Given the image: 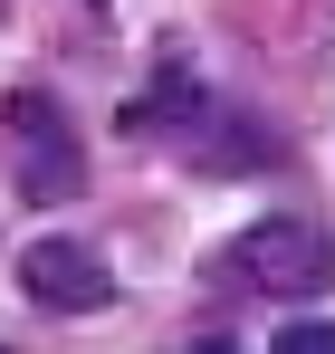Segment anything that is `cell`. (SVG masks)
<instances>
[{"label": "cell", "instance_id": "1", "mask_svg": "<svg viewBox=\"0 0 335 354\" xmlns=\"http://www.w3.org/2000/svg\"><path fill=\"white\" fill-rule=\"evenodd\" d=\"M221 288H249V297H316L335 288V239L297 211H269L221 249Z\"/></svg>", "mask_w": 335, "mask_h": 354}, {"label": "cell", "instance_id": "2", "mask_svg": "<svg viewBox=\"0 0 335 354\" xmlns=\"http://www.w3.org/2000/svg\"><path fill=\"white\" fill-rule=\"evenodd\" d=\"M10 163H19L29 201H77L87 192V144L48 96H10Z\"/></svg>", "mask_w": 335, "mask_h": 354}, {"label": "cell", "instance_id": "4", "mask_svg": "<svg viewBox=\"0 0 335 354\" xmlns=\"http://www.w3.org/2000/svg\"><path fill=\"white\" fill-rule=\"evenodd\" d=\"M269 354H335V326H326V316H297V326H278Z\"/></svg>", "mask_w": 335, "mask_h": 354}, {"label": "cell", "instance_id": "5", "mask_svg": "<svg viewBox=\"0 0 335 354\" xmlns=\"http://www.w3.org/2000/svg\"><path fill=\"white\" fill-rule=\"evenodd\" d=\"M192 354H239V345H230V335H201V345H192Z\"/></svg>", "mask_w": 335, "mask_h": 354}, {"label": "cell", "instance_id": "3", "mask_svg": "<svg viewBox=\"0 0 335 354\" xmlns=\"http://www.w3.org/2000/svg\"><path fill=\"white\" fill-rule=\"evenodd\" d=\"M19 288H29V306H48V316H96V306H115V278H106V259H96L87 239H29V249H19Z\"/></svg>", "mask_w": 335, "mask_h": 354}, {"label": "cell", "instance_id": "6", "mask_svg": "<svg viewBox=\"0 0 335 354\" xmlns=\"http://www.w3.org/2000/svg\"><path fill=\"white\" fill-rule=\"evenodd\" d=\"M0 354H10V345H0Z\"/></svg>", "mask_w": 335, "mask_h": 354}]
</instances>
